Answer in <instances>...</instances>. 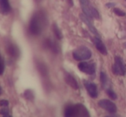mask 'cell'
<instances>
[{
    "label": "cell",
    "mask_w": 126,
    "mask_h": 117,
    "mask_svg": "<svg viewBox=\"0 0 126 117\" xmlns=\"http://www.w3.org/2000/svg\"><path fill=\"white\" fill-rule=\"evenodd\" d=\"M47 23L46 15L42 11H37L32 16L30 22V32L34 35H39L43 31Z\"/></svg>",
    "instance_id": "1"
},
{
    "label": "cell",
    "mask_w": 126,
    "mask_h": 117,
    "mask_svg": "<svg viewBox=\"0 0 126 117\" xmlns=\"http://www.w3.org/2000/svg\"><path fill=\"white\" fill-rule=\"evenodd\" d=\"M65 116L67 117H88L90 116V114L86 108L82 104H74V105H68L66 107Z\"/></svg>",
    "instance_id": "2"
},
{
    "label": "cell",
    "mask_w": 126,
    "mask_h": 117,
    "mask_svg": "<svg viewBox=\"0 0 126 117\" xmlns=\"http://www.w3.org/2000/svg\"><path fill=\"white\" fill-rule=\"evenodd\" d=\"M0 11L4 15H7L11 11L9 0H0Z\"/></svg>",
    "instance_id": "14"
},
{
    "label": "cell",
    "mask_w": 126,
    "mask_h": 117,
    "mask_svg": "<svg viewBox=\"0 0 126 117\" xmlns=\"http://www.w3.org/2000/svg\"><path fill=\"white\" fill-rule=\"evenodd\" d=\"M106 92H107V94H108V96H110L111 99H117V95L115 94V92H114L113 91H111V90H107Z\"/></svg>",
    "instance_id": "21"
},
{
    "label": "cell",
    "mask_w": 126,
    "mask_h": 117,
    "mask_svg": "<svg viewBox=\"0 0 126 117\" xmlns=\"http://www.w3.org/2000/svg\"><path fill=\"white\" fill-rule=\"evenodd\" d=\"M0 114L3 115V116H10V110L8 108L7 106H1L0 108Z\"/></svg>",
    "instance_id": "17"
},
{
    "label": "cell",
    "mask_w": 126,
    "mask_h": 117,
    "mask_svg": "<svg viewBox=\"0 0 126 117\" xmlns=\"http://www.w3.org/2000/svg\"><path fill=\"white\" fill-rule=\"evenodd\" d=\"M113 11H114V13H115V14H117V16H125V13H124L123 11H121V10L114 9Z\"/></svg>",
    "instance_id": "22"
},
{
    "label": "cell",
    "mask_w": 126,
    "mask_h": 117,
    "mask_svg": "<svg viewBox=\"0 0 126 117\" xmlns=\"http://www.w3.org/2000/svg\"><path fill=\"white\" fill-rule=\"evenodd\" d=\"M40 1H42V0H35V2H40Z\"/></svg>",
    "instance_id": "26"
},
{
    "label": "cell",
    "mask_w": 126,
    "mask_h": 117,
    "mask_svg": "<svg viewBox=\"0 0 126 117\" xmlns=\"http://www.w3.org/2000/svg\"><path fill=\"white\" fill-rule=\"evenodd\" d=\"M112 72L115 75H123L126 72V67L123 62L122 59L119 57L115 58V64L112 65Z\"/></svg>",
    "instance_id": "5"
},
{
    "label": "cell",
    "mask_w": 126,
    "mask_h": 117,
    "mask_svg": "<svg viewBox=\"0 0 126 117\" xmlns=\"http://www.w3.org/2000/svg\"><path fill=\"white\" fill-rule=\"evenodd\" d=\"M84 85L91 97L96 98L97 96H98V90H97L96 84L90 82V81L86 80V81H84Z\"/></svg>",
    "instance_id": "8"
},
{
    "label": "cell",
    "mask_w": 126,
    "mask_h": 117,
    "mask_svg": "<svg viewBox=\"0 0 126 117\" xmlns=\"http://www.w3.org/2000/svg\"><path fill=\"white\" fill-rule=\"evenodd\" d=\"M4 60H3L2 56L0 54V75H2L4 73Z\"/></svg>",
    "instance_id": "20"
},
{
    "label": "cell",
    "mask_w": 126,
    "mask_h": 117,
    "mask_svg": "<svg viewBox=\"0 0 126 117\" xmlns=\"http://www.w3.org/2000/svg\"><path fill=\"white\" fill-rule=\"evenodd\" d=\"M24 96L28 100H33L34 99V93L31 90H27L24 92Z\"/></svg>",
    "instance_id": "18"
},
{
    "label": "cell",
    "mask_w": 126,
    "mask_h": 117,
    "mask_svg": "<svg viewBox=\"0 0 126 117\" xmlns=\"http://www.w3.org/2000/svg\"><path fill=\"white\" fill-rule=\"evenodd\" d=\"M35 65H36V67L37 69H38V72H40V74L42 76H43V77H45V76H47V67H46V65H44V64H42V62L40 61H35Z\"/></svg>",
    "instance_id": "15"
},
{
    "label": "cell",
    "mask_w": 126,
    "mask_h": 117,
    "mask_svg": "<svg viewBox=\"0 0 126 117\" xmlns=\"http://www.w3.org/2000/svg\"><path fill=\"white\" fill-rule=\"evenodd\" d=\"M8 104H9V102L7 100H2L0 102V106H8Z\"/></svg>",
    "instance_id": "23"
},
{
    "label": "cell",
    "mask_w": 126,
    "mask_h": 117,
    "mask_svg": "<svg viewBox=\"0 0 126 117\" xmlns=\"http://www.w3.org/2000/svg\"><path fill=\"white\" fill-rule=\"evenodd\" d=\"M98 105H99L102 108H104V109H105L106 111L110 112V113H111V114L116 113V111H117V107H116V105L114 104L112 102L109 101V100H106V99L100 100V101L98 102Z\"/></svg>",
    "instance_id": "7"
},
{
    "label": "cell",
    "mask_w": 126,
    "mask_h": 117,
    "mask_svg": "<svg viewBox=\"0 0 126 117\" xmlns=\"http://www.w3.org/2000/svg\"><path fill=\"white\" fill-rule=\"evenodd\" d=\"M80 2L81 8L83 10V12L86 16H87L89 18H95V19H99V14H98V11L91 5L88 0H79Z\"/></svg>",
    "instance_id": "3"
},
{
    "label": "cell",
    "mask_w": 126,
    "mask_h": 117,
    "mask_svg": "<svg viewBox=\"0 0 126 117\" xmlns=\"http://www.w3.org/2000/svg\"><path fill=\"white\" fill-rule=\"evenodd\" d=\"M107 6H108V7H112V6H114V4H107Z\"/></svg>",
    "instance_id": "25"
},
{
    "label": "cell",
    "mask_w": 126,
    "mask_h": 117,
    "mask_svg": "<svg viewBox=\"0 0 126 117\" xmlns=\"http://www.w3.org/2000/svg\"><path fill=\"white\" fill-rule=\"evenodd\" d=\"M66 83L68 84L69 86L73 88L74 90H78L79 89V84H78L76 79L74 78V76L71 75L70 73H65V77H64Z\"/></svg>",
    "instance_id": "11"
},
{
    "label": "cell",
    "mask_w": 126,
    "mask_h": 117,
    "mask_svg": "<svg viewBox=\"0 0 126 117\" xmlns=\"http://www.w3.org/2000/svg\"><path fill=\"white\" fill-rule=\"evenodd\" d=\"M92 56V52L88 47H79L76 48L73 52V57L75 60L78 61H83V60H89Z\"/></svg>",
    "instance_id": "4"
},
{
    "label": "cell",
    "mask_w": 126,
    "mask_h": 117,
    "mask_svg": "<svg viewBox=\"0 0 126 117\" xmlns=\"http://www.w3.org/2000/svg\"><path fill=\"white\" fill-rule=\"evenodd\" d=\"M93 42H94V45H95V47H96V48L98 49L102 54L106 55L107 54L106 47L104 45L103 42L101 41V40H100L98 37H94V38H93Z\"/></svg>",
    "instance_id": "13"
},
{
    "label": "cell",
    "mask_w": 126,
    "mask_h": 117,
    "mask_svg": "<svg viewBox=\"0 0 126 117\" xmlns=\"http://www.w3.org/2000/svg\"><path fill=\"white\" fill-rule=\"evenodd\" d=\"M52 29H53V32H54V35L56 36V38L59 39V40L62 39V37H63L62 33H61V31L60 30V28H58V26L55 23H54V24L52 25Z\"/></svg>",
    "instance_id": "16"
},
{
    "label": "cell",
    "mask_w": 126,
    "mask_h": 117,
    "mask_svg": "<svg viewBox=\"0 0 126 117\" xmlns=\"http://www.w3.org/2000/svg\"><path fill=\"white\" fill-rule=\"evenodd\" d=\"M124 47H125V48H126V42H125V43H124Z\"/></svg>",
    "instance_id": "27"
},
{
    "label": "cell",
    "mask_w": 126,
    "mask_h": 117,
    "mask_svg": "<svg viewBox=\"0 0 126 117\" xmlns=\"http://www.w3.org/2000/svg\"><path fill=\"white\" fill-rule=\"evenodd\" d=\"M67 2V4H69V5L70 6H73V4H74V2H73V0H66Z\"/></svg>",
    "instance_id": "24"
},
{
    "label": "cell",
    "mask_w": 126,
    "mask_h": 117,
    "mask_svg": "<svg viewBox=\"0 0 126 117\" xmlns=\"http://www.w3.org/2000/svg\"><path fill=\"white\" fill-rule=\"evenodd\" d=\"M80 18H81V20H82V21L86 24V26L88 27V28H89L90 31H91L92 33L94 34V35H96L97 36H98V33L97 32V29L93 25V23H92L91 18H89L87 16H86V15H80Z\"/></svg>",
    "instance_id": "12"
},
{
    "label": "cell",
    "mask_w": 126,
    "mask_h": 117,
    "mask_svg": "<svg viewBox=\"0 0 126 117\" xmlns=\"http://www.w3.org/2000/svg\"><path fill=\"white\" fill-rule=\"evenodd\" d=\"M0 94H1V87H0Z\"/></svg>",
    "instance_id": "28"
},
{
    "label": "cell",
    "mask_w": 126,
    "mask_h": 117,
    "mask_svg": "<svg viewBox=\"0 0 126 117\" xmlns=\"http://www.w3.org/2000/svg\"><path fill=\"white\" fill-rule=\"evenodd\" d=\"M5 48H6V51H7L8 54H9L10 56H11L12 58L17 59V58L19 57L20 51H19V49H18V47H16L14 43H8Z\"/></svg>",
    "instance_id": "10"
},
{
    "label": "cell",
    "mask_w": 126,
    "mask_h": 117,
    "mask_svg": "<svg viewBox=\"0 0 126 117\" xmlns=\"http://www.w3.org/2000/svg\"><path fill=\"white\" fill-rule=\"evenodd\" d=\"M78 68L80 72H84L88 75H93L95 72V65L93 63L88 62H80L78 65Z\"/></svg>",
    "instance_id": "6"
},
{
    "label": "cell",
    "mask_w": 126,
    "mask_h": 117,
    "mask_svg": "<svg viewBox=\"0 0 126 117\" xmlns=\"http://www.w3.org/2000/svg\"><path fill=\"white\" fill-rule=\"evenodd\" d=\"M43 46L47 49H49L50 51H52V52H54V53H58L60 52V50H61L60 46L55 41L50 40V39H47V40H44Z\"/></svg>",
    "instance_id": "9"
},
{
    "label": "cell",
    "mask_w": 126,
    "mask_h": 117,
    "mask_svg": "<svg viewBox=\"0 0 126 117\" xmlns=\"http://www.w3.org/2000/svg\"><path fill=\"white\" fill-rule=\"evenodd\" d=\"M100 80H101L102 85H103V86H105V85H106L107 81H108V79H107V76H106V74H105L104 72H102L101 73H100Z\"/></svg>",
    "instance_id": "19"
}]
</instances>
